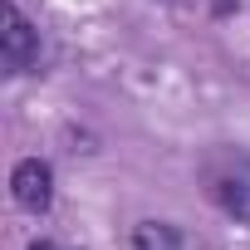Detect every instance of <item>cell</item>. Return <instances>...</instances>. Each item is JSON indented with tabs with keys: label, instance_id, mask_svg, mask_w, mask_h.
Instances as JSON below:
<instances>
[{
	"label": "cell",
	"instance_id": "6da1fadb",
	"mask_svg": "<svg viewBox=\"0 0 250 250\" xmlns=\"http://www.w3.org/2000/svg\"><path fill=\"white\" fill-rule=\"evenodd\" d=\"M201 182L211 191V201L235 216V221H250V152L240 147H221L201 162Z\"/></svg>",
	"mask_w": 250,
	"mask_h": 250
},
{
	"label": "cell",
	"instance_id": "7a4b0ae2",
	"mask_svg": "<svg viewBox=\"0 0 250 250\" xmlns=\"http://www.w3.org/2000/svg\"><path fill=\"white\" fill-rule=\"evenodd\" d=\"M0 64L5 74H30L40 64V30L20 15L15 0L0 5Z\"/></svg>",
	"mask_w": 250,
	"mask_h": 250
},
{
	"label": "cell",
	"instance_id": "3957f363",
	"mask_svg": "<svg viewBox=\"0 0 250 250\" xmlns=\"http://www.w3.org/2000/svg\"><path fill=\"white\" fill-rule=\"evenodd\" d=\"M10 196H15V206H25V211H49V201H54V172H49V162H40V157H25V162H15V172H10Z\"/></svg>",
	"mask_w": 250,
	"mask_h": 250
},
{
	"label": "cell",
	"instance_id": "277c9868",
	"mask_svg": "<svg viewBox=\"0 0 250 250\" xmlns=\"http://www.w3.org/2000/svg\"><path fill=\"white\" fill-rule=\"evenodd\" d=\"M133 245H138V250H182V235H177V226H167V221H143V226L133 230Z\"/></svg>",
	"mask_w": 250,
	"mask_h": 250
},
{
	"label": "cell",
	"instance_id": "5b68a950",
	"mask_svg": "<svg viewBox=\"0 0 250 250\" xmlns=\"http://www.w3.org/2000/svg\"><path fill=\"white\" fill-rule=\"evenodd\" d=\"M30 250H59V245H54V240H35Z\"/></svg>",
	"mask_w": 250,
	"mask_h": 250
}]
</instances>
